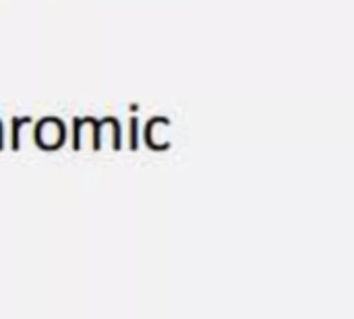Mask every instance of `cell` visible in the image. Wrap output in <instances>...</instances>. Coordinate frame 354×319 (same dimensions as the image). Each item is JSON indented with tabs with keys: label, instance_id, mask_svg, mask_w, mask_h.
<instances>
[{
	"label": "cell",
	"instance_id": "3957f363",
	"mask_svg": "<svg viewBox=\"0 0 354 319\" xmlns=\"http://www.w3.org/2000/svg\"><path fill=\"white\" fill-rule=\"evenodd\" d=\"M131 147L135 149L137 147V122L133 120V143H131Z\"/></svg>",
	"mask_w": 354,
	"mask_h": 319
},
{
	"label": "cell",
	"instance_id": "7a4b0ae2",
	"mask_svg": "<svg viewBox=\"0 0 354 319\" xmlns=\"http://www.w3.org/2000/svg\"><path fill=\"white\" fill-rule=\"evenodd\" d=\"M23 120H25V118H23ZM19 125H21V118H15V129H12V135H15V137H12V139H15V141H12V147H15V149L19 147Z\"/></svg>",
	"mask_w": 354,
	"mask_h": 319
},
{
	"label": "cell",
	"instance_id": "6da1fadb",
	"mask_svg": "<svg viewBox=\"0 0 354 319\" xmlns=\"http://www.w3.org/2000/svg\"><path fill=\"white\" fill-rule=\"evenodd\" d=\"M35 143L44 149H58L64 143V125L58 118H44L35 129Z\"/></svg>",
	"mask_w": 354,
	"mask_h": 319
}]
</instances>
